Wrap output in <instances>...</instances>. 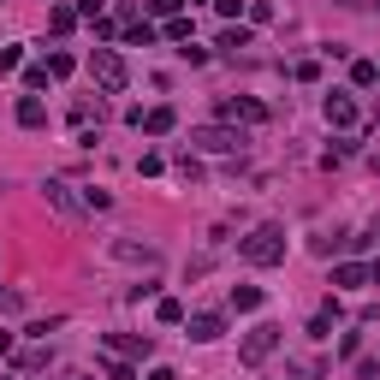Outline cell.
Returning <instances> with one entry per match:
<instances>
[{"instance_id":"ba28073f","label":"cell","mask_w":380,"mask_h":380,"mask_svg":"<svg viewBox=\"0 0 380 380\" xmlns=\"http://www.w3.org/2000/svg\"><path fill=\"white\" fill-rule=\"evenodd\" d=\"M185 327H190L196 344H214V339L226 333V315H208V309H202V315H185Z\"/></svg>"},{"instance_id":"ac0fdd59","label":"cell","mask_w":380,"mask_h":380,"mask_svg":"<svg viewBox=\"0 0 380 380\" xmlns=\"http://www.w3.org/2000/svg\"><path fill=\"white\" fill-rule=\"evenodd\" d=\"M48 24H54V36H65V30L77 24V12L72 6H54V12H48Z\"/></svg>"},{"instance_id":"5bb4252c","label":"cell","mask_w":380,"mask_h":380,"mask_svg":"<svg viewBox=\"0 0 380 380\" xmlns=\"http://www.w3.org/2000/svg\"><path fill=\"white\" fill-rule=\"evenodd\" d=\"M220 48H226V54H244V48H250V30H220Z\"/></svg>"},{"instance_id":"7c38bea8","label":"cell","mask_w":380,"mask_h":380,"mask_svg":"<svg viewBox=\"0 0 380 380\" xmlns=\"http://www.w3.org/2000/svg\"><path fill=\"white\" fill-rule=\"evenodd\" d=\"M333 286H339V291H357V286H369V268H357V261H339V268H333Z\"/></svg>"},{"instance_id":"7a4b0ae2","label":"cell","mask_w":380,"mask_h":380,"mask_svg":"<svg viewBox=\"0 0 380 380\" xmlns=\"http://www.w3.org/2000/svg\"><path fill=\"white\" fill-rule=\"evenodd\" d=\"M89 77H95V84H102L107 95H125V84H131L125 60L113 54V48H95V54H89Z\"/></svg>"},{"instance_id":"277c9868","label":"cell","mask_w":380,"mask_h":380,"mask_svg":"<svg viewBox=\"0 0 380 380\" xmlns=\"http://www.w3.org/2000/svg\"><path fill=\"white\" fill-rule=\"evenodd\" d=\"M196 148H208V155H232V148H244V131H226V125H202V131H196Z\"/></svg>"},{"instance_id":"44dd1931","label":"cell","mask_w":380,"mask_h":380,"mask_svg":"<svg viewBox=\"0 0 380 380\" xmlns=\"http://www.w3.org/2000/svg\"><path fill=\"white\" fill-rule=\"evenodd\" d=\"M72 72V54H48V77H65Z\"/></svg>"},{"instance_id":"3957f363","label":"cell","mask_w":380,"mask_h":380,"mask_svg":"<svg viewBox=\"0 0 380 380\" xmlns=\"http://www.w3.org/2000/svg\"><path fill=\"white\" fill-rule=\"evenodd\" d=\"M279 339H286V333H279L273 321H256L250 333H244V344H238V357H244V362H250V369H256V362H268V357L279 351Z\"/></svg>"},{"instance_id":"9a60e30c","label":"cell","mask_w":380,"mask_h":380,"mask_svg":"<svg viewBox=\"0 0 380 380\" xmlns=\"http://www.w3.org/2000/svg\"><path fill=\"white\" fill-rule=\"evenodd\" d=\"M232 309H261V291L256 286H232Z\"/></svg>"},{"instance_id":"6da1fadb","label":"cell","mask_w":380,"mask_h":380,"mask_svg":"<svg viewBox=\"0 0 380 380\" xmlns=\"http://www.w3.org/2000/svg\"><path fill=\"white\" fill-rule=\"evenodd\" d=\"M238 256L250 261V268H279V261H286V226H256L250 238H238Z\"/></svg>"},{"instance_id":"30bf717a","label":"cell","mask_w":380,"mask_h":380,"mask_svg":"<svg viewBox=\"0 0 380 380\" xmlns=\"http://www.w3.org/2000/svg\"><path fill=\"white\" fill-rule=\"evenodd\" d=\"M131 125H143L148 137H167V131H173V107H148V113H131Z\"/></svg>"},{"instance_id":"484cf974","label":"cell","mask_w":380,"mask_h":380,"mask_svg":"<svg viewBox=\"0 0 380 380\" xmlns=\"http://www.w3.org/2000/svg\"><path fill=\"white\" fill-rule=\"evenodd\" d=\"M6 351H12V333H0V357H6Z\"/></svg>"},{"instance_id":"9c48e42d","label":"cell","mask_w":380,"mask_h":380,"mask_svg":"<svg viewBox=\"0 0 380 380\" xmlns=\"http://www.w3.org/2000/svg\"><path fill=\"white\" fill-rule=\"evenodd\" d=\"M113 256H119V261H143V268H155V261H161L155 244H131V238H113Z\"/></svg>"},{"instance_id":"ffe728a7","label":"cell","mask_w":380,"mask_h":380,"mask_svg":"<svg viewBox=\"0 0 380 380\" xmlns=\"http://www.w3.org/2000/svg\"><path fill=\"white\" fill-rule=\"evenodd\" d=\"M24 309V291H0V315H18Z\"/></svg>"},{"instance_id":"d4e9b609","label":"cell","mask_w":380,"mask_h":380,"mask_svg":"<svg viewBox=\"0 0 380 380\" xmlns=\"http://www.w3.org/2000/svg\"><path fill=\"white\" fill-rule=\"evenodd\" d=\"M148 380H178V374H173V369H155V374H148Z\"/></svg>"},{"instance_id":"8992f818","label":"cell","mask_w":380,"mask_h":380,"mask_svg":"<svg viewBox=\"0 0 380 380\" xmlns=\"http://www.w3.org/2000/svg\"><path fill=\"white\" fill-rule=\"evenodd\" d=\"M220 119H238V125H261V119H268V107H261V102H244V95H238V102L226 95V102H220Z\"/></svg>"},{"instance_id":"7402d4cb","label":"cell","mask_w":380,"mask_h":380,"mask_svg":"<svg viewBox=\"0 0 380 380\" xmlns=\"http://www.w3.org/2000/svg\"><path fill=\"white\" fill-rule=\"evenodd\" d=\"M178 6L185 0H148V12H161V18H178Z\"/></svg>"},{"instance_id":"5b68a950","label":"cell","mask_w":380,"mask_h":380,"mask_svg":"<svg viewBox=\"0 0 380 380\" xmlns=\"http://www.w3.org/2000/svg\"><path fill=\"white\" fill-rule=\"evenodd\" d=\"M42 196H48V202H54V208L65 214V220H84V202L72 196V185H60V178H48V185H42Z\"/></svg>"},{"instance_id":"e0dca14e","label":"cell","mask_w":380,"mask_h":380,"mask_svg":"<svg viewBox=\"0 0 380 380\" xmlns=\"http://www.w3.org/2000/svg\"><path fill=\"white\" fill-rule=\"evenodd\" d=\"M333 315H339V309H333V303H327V309H321V315H315V321H309V339H327V333H333Z\"/></svg>"},{"instance_id":"4fadbf2b","label":"cell","mask_w":380,"mask_h":380,"mask_svg":"<svg viewBox=\"0 0 380 380\" xmlns=\"http://www.w3.org/2000/svg\"><path fill=\"white\" fill-rule=\"evenodd\" d=\"M18 125H30V131H36V125H48V107H42V95H24V102H18Z\"/></svg>"},{"instance_id":"cb8c5ba5","label":"cell","mask_w":380,"mask_h":380,"mask_svg":"<svg viewBox=\"0 0 380 380\" xmlns=\"http://www.w3.org/2000/svg\"><path fill=\"white\" fill-rule=\"evenodd\" d=\"M369 286H380V261H369Z\"/></svg>"},{"instance_id":"d6986e66","label":"cell","mask_w":380,"mask_h":380,"mask_svg":"<svg viewBox=\"0 0 380 380\" xmlns=\"http://www.w3.org/2000/svg\"><path fill=\"white\" fill-rule=\"evenodd\" d=\"M351 77H357V84H380V65H374V60H357Z\"/></svg>"},{"instance_id":"8fae6325","label":"cell","mask_w":380,"mask_h":380,"mask_svg":"<svg viewBox=\"0 0 380 380\" xmlns=\"http://www.w3.org/2000/svg\"><path fill=\"white\" fill-rule=\"evenodd\" d=\"M327 125H357V102H351L344 89L327 95Z\"/></svg>"},{"instance_id":"2e32d148","label":"cell","mask_w":380,"mask_h":380,"mask_svg":"<svg viewBox=\"0 0 380 380\" xmlns=\"http://www.w3.org/2000/svg\"><path fill=\"white\" fill-rule=\"evenodd\" d=\"M155 315L167 321V327H178V321H185V303H178V297H161V309H155Z\"/></svg>"},{"instance_id":"603a6c76","label":"cell","mask_w":380,"mask_h":380,"mask_svg":"<svg viewBox=\"0 0 380 380\" xmlns=\"http://www.w3.org/2000/svg\"><path fill=\"white\" fill-rule=\"evenodd\" d=\"M214 6H220L226 18H238V12H244V0H214Z\"/></svg>"},{"instance_id":"52a82bcc","label":"cell","mask_w":380,"mask_h":380,"mask_svg":"<svg viewBox=\"0 0 380 380\" xmlns=\"http://www.w3.org/2000/svg\"><path fill=\"white\" fill-rule=\"evenodd\" d=\"M102 344H107L113 357H148V351H155V344H148V333H107Z\"/></svg>"}]
</instances>
